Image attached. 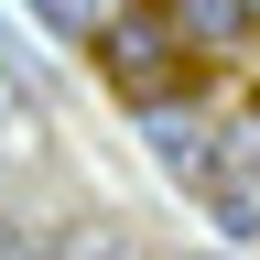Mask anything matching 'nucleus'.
I'll return each mask as SVG.
<instances>
[{
	"instance_id": "obj_6",
	"label": "nucleus",
	"mask_w": 260,
	"mask_h": 260,
	"mask_svg": "<svg viewBox=\"0 0 260 260\" xmlns=\"http://www.w3.org/2000/svg\"><path fill=\"white\" fill-rule=\"evenodd\" d=\"M0 260H44V239H11V228H0Z\"/></svg>"
},
{
	"instance_id": "obj_2",
	"label": "nucleus",
	"mask_w": 260,
	"mask_h": 260,
	"mask_svg": "<svg viewBox=\"0 0 260 260\" xmlns=\"http://www.w3.org/2000/svg\"><path fill=\"white\" fill-rule=\"evenodd\" d=\"M141 11L174 32L184 54H239V44H249V22H260V0H141Z\"/></svg>"
},
{
	"instance_id": "obj_4",
	"label": "nucleus",
	"mask_w": 260,
	"mask_h": 260,
	"mask_svg": "<svg viewBox=\"0 0 260 260\" xmlns=\"http://www.w3.org/2000/svg\"><path fill=\"white\" fill-rule=\"evenodd\" d=\"M44 260H141V249H130L119 217H65L54 239H44Z\"/></svg>"
},
{
	"instance_id": "obj_3",
	"label": "nucleus",
	"mask_w": 260,
	"mask_h": 260,
	"mask_svg": "<svg viewBox=\"0 0 260 260\" xmlns=\"http://www.w3.org/2000/svg\"><path fill=\"white\" fill-rule=\"evenodd\" d=\"M195 195H206L217 239H260V141H239V152H217Z\"/></svg>"
},
{
	"instance_id": "obj_5",
	"label": "nucleus",
	"mask_w": 260,
	"mask_h": 260,
	"mask_svg": "<svg viewBox=\"0 0 260 260\" xmlns=\"http://www.w3.org/2000/svg\"><path fill=\"white\" fill-rule=\"evenodd\" d=\"M22 130H32V98L11 87V65H0V141H22Z\"/></svg>"
},
{
	"instance_id": "obj_7",
	"label": "nucleus",
	"mask_w": 260,
	"mask_h": 260,
	"mask_svg": "<svg viewBox=\"0 0 260 260\" xmlns=\"http://www.w3.org/2000/svg\"><path fill=\"white\" fill-rule=\"evenodd\" d=\"M184 260H217V249H184Z\"/></svg>"
},
{
	"instance_id": "obj_1",
	"label": "nucleus",
	"mask_w": 260,
	"mask_h": 260,
	"mask_svg": "<svg viewBox=\"0 0 260 260\" xmlns=\"http://www.w3.org/2000/svg\"><path fill=\"white\" fill-rule=\"evenodd\" d=\"M98 65H109V87H119V98H141V109H174V87H184V44H174L152 11L98 32Z\"/></svg>"
}]
</instances>
